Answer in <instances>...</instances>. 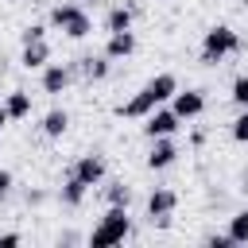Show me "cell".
Masks as SVG:
<instances>
[{"label": "cell", "instance_id": "6da1fadb", "mask_svg": "<svg viewBox=\"0 0 248 248\" xmlns=\"http://www.w3.org/2000/svg\"><path fill=\"white\" fill-rule=\"evenodd\" d=\"M132 236V217H128V205H108L105 217L89 229V244L93 248H112V244H124Z\"/></svg>", "mask_w": 248, "mask_h": 248}, {"label": "cell", "instance_id": "7a4b0ae2", "mask_svg": "<svg viewBox=\"0 0 248 248\" xmlns=\"http://www.w3.org/2000/svg\"><path fill=\"white\" fill-rule=\"evenodd\" d=\"M46 23L54 27V31H62L66 39H85V35H93V16L81 8V4H74V0H66V4H54L50 8V16H46Z\"/></svg>", "mask_w": 248, "mask_h": 248}, {"label": "cell", "instance_id": "3957f363", "mask_svg": "<svg viewBox=\"0 0 248 248\" xmlns=\"http://www.w3.org/2000/svg\"><path fill=\"white\" fill-rule=\"evenodd\" d=\"M244 50V43H240V35L229 27V23H217V27H209L205 31V39H202V66H221L229 54H240Z\"/></svg>", "mask_w": 248, "mask_h": 248}, {"label": "cell", "instance_id": "277c9868", "mask_svg": "<svg viewBox=\"0 0 248 248\" xmlns=\"http://www.w3.org/2000/svg\"><path fill=\"white\" fill-rule=\"evenodd\" d=\"M178 128H182V120L174 116V108H170V105H159V108H151V112L143 116V136H147V140L174 136Z\"/></svg>", "mask_w": 248, "mask_h": 248}, {"label": "cell", "instance_id": "5b68a950", "mask_svg": "<svg viewBox=\"0 0 248 248\" xmlns=\"http://www.w3.org/2000/svg\"><path fill=\"white\" fill-rule=\"evenodd\" d=\"M167 105L174 108L178 120H198V116L205 112V93H202V89H178Z\"/></svg>", "mask_w": 248, "mask_h": 248}, {"label": "cell", "instance_id": "8992f818", "mask_svg": "<svg viewBox=\"0 0 248 248\" xmlns=\"http://www.w3.org/2000/svg\"><path fill=\"white\" fill-rule=\"evenodd\" d=\"M182 155V147L174 143V136H159V140H151V151H147V170H167V167H174V159Z\"/></svg>", "mask_w": 248, "mask_h": 248}, {"label": "cell", "instance_id": "52a82bcc", "mask_svg": "<svg viewBox=\"0 0 248 248\" xmlns=\"http://www.w3.org/2000/svg\"><path fill=\"white\" fill-rule=\"evenodd\" d=\"M70 81H74V74H70V66H62V62H46V66L39 70V85H43V93H46V97L66 93V89H70Z\"/></svg>", "mask_w": 248, "mask_h": 248}, {"label": "cell", "instance_id": "ba28073f", "mask_svg": "<svg viewBox=\"0 0 248 248\" xmlns=\"http://www.w3.org/2000/svg\"><path fill=\"white\" fill-rule=\"evenodd\" d=\"M151 108H159V101H155L151 85H143L140 93H132L128 101H120V105H116V116H124V120H143Z\"/></svg>", "mask_w": 248, "mask_h": 248}, {"label": "cell", "instance_id": "9c48e42d", "mask_svg": "<svg viewBox=\"0 0 248 248\" xmlns=\"http://www.w3.org/2000/svg\"><path fill=\"white\" fill-rule=\"evenodd\" d=\"M70 74H81L89 85H93V81H105V78L112 74V58H105V54H85V58H78V62L70 66Z\"/></svg>", "mask_w": 248, "mask_h": 248}, {"label": "cell", "instance_id": "30bf717a", "mask_svg": "<svg viewBox=\"0 0 248 248\" xmlns=\"http://www.w3.org/2000/svg\"><path fill=\"white\" fill-rule=\"evenodd\" d=\"M85 198H89V186H85L74 170H62V190H58V202H62L66 209H81V205H85Z\"/></svg>", "mask_w": 248, "mask_h": 248}, {"label": "cell", "instance_id": "8fae6325", "mask_svg": "<svg viewBox=\"0 0 248 248\" xmlns=\"http://www.w3.org/2000/svg\"><path fill=\"white\" fill-rule=\"evenodd\" d=\"M136 46H140V43H136V31H112V35L105 39V50H101V54L112 58V62H124V58L136 54Z\"/></svg>", "mask_w": 248, "mask_h": 248}, {"label": "cell", "instance_id": "7c38bea8", "mask_svg": "<svg viewBox=\"0 0 248 248\" xmlns=\"http://www.w3.org/2000/svg\"><path fill=\"white\" fill-rule=\"evenodd\" d=\"M70 170H74V174H78L85 186H101V182H105V174H108L105 159H101V155H93V151H89V155H81V159H78Z\"/></svg>", "mask_w": 248, "mask_h": 248}, {"label": "cell", "instance_id": "4fadbf2b", "mask_svg": "<svg viewBox=\"0 0 248 248\" xmlns=\"http://www.w3.org/2000/svg\"><path fill=\"white\" fill-rule=\"evenodd\" d=\"M178 209V190L170 186H155L147 194V217H163V213H174Z\"/></svg>", "mask_w": 248, "mask_h": 248}, {"label": "cell", "instance_id": "5bb4252c", "mask_svg": "<svg viewBox=\"0 0 248 248\" xmlns=\"http://www.w3.org/2000/svg\"><path fill=\"white\" fill-rule=\"evenodd\" d=\"M46 62H50V43H46V39L23 43V50H19V66H23V70H43Z\"/></svg>", "mask_w": 248, "mask_h": 248}, {"label": "cell", "instance_id": "9a60e30c", "mask_svg": "<svg viewBox=\"0 0 248 248\" xmlns=\"http://www.w3.org/2000/svg\"><path fill=\"white\" fill-rule=\"evenodd\" d=\"M132 23H136V12L128 8V4H112L108 12H105V31L112 35V31H132Z\"/></svg>", "mask_w": 248, "mask_h": 248}, {"label": "cell", "instance_id": "2e32d148", "mask_svg": "<svg viewBox=\"0 0 248 248\" xmlns=\"http://www.w3.org/2000/svg\"><path fill=\"white\" fill-rule=\"evenodd\" d=\"M39 128H43V136H46V140H62V136L70 132V112H66V108H50V112L43 116V124H39Z\"/></svg>", "mask_w": 248, "mask_h": 248}, {"label": "cell", "instance_id": "e0dca14e", "mask_svg": "<svg viewBox=\"0 0 248 248\" xmlns=\"http://www.w3.org/2000/svg\"><path fill=\"white\" fill-rule=\"evenodd\" d=\"M4 108H8L12 120H27V116H31V93H27V89H12V93L4 97Z\"/></svg>", "mask_w": 248, "mask_h": 248}, {"label": "cell", "instance_id": "ac0fdd59", "mask_svg": "<svg viewBox=\"0 0 248 248\" xmlns=\"http://www.w3.org/2000/svg\"><path fill=\"white\" fill-rule=\"evenodd\" d=\"M101 198H105V205H132V186L124 178H112V182H105Z\"/></svg>", "mask_w": 248, "mask_h": 248}, {"label": "cell", "instance_id": "d6986e66", "mask_svg": "<svg viewBox=\"0 0 248 248\" xmlns=\"http://www.w3.org/2000/svg\"><path fill=\"white\" fill-rule=\"evenodd\" d=\"M225 232H229L232 244H248V205L236 209V213L229 217V229H225Z\"/></svg>", "mask_w": 248, "mask_h": 248}, {"label": "cell", "instance_id": "ffe728a7", "mask_svg": "<svg viewBox=\"0 0 248 248\" xmlns=\"http://www.w3.org/2000/svg\"><path fill=\"white\" fill-rule=\"evenodd\" d=\"M229 101L236 108H248V74H236L232 78V89H229Z\"/></svg>", "mask_w": 248, "mask_h": 248}, {"label": "cell", "instance_id": "44dd1931", "mask_svg": "<svg viewBox=\"0 0 248 248\" xmlns=\"http://www.w3.org/2000/svg\"><path fill=\"white\" fill-rule=\"evenodd\" d=\"M229 136H232V143H248V108H240V116L229 124Z\"/></svg>", "mask_w": 248, "mask_h": 248}, {"label": "cell", "instance_id": "7402d4cb", "mask_svg": "<svg viewBox=\"0 0 248 248\" xmlns=\"http://www.w3.org/2000/svg\"><path fill=\"white\" fill-rule=\"evenodd\" d=\"M35 39H46V23H27L19 31V43H35Z\"/></svg>", "mask_w": 248, "mask_h": 248}, {"label": "cell", "instance_id": "603a6c76", "mask_svg": "<svg viewBox=\"0 0 248 248\" xmlns=\"http://www.w3.org/2000/svg\"><path fill=\"white\" fill-rule=\"evenodd\" d=\"M12 186H16V174H12V170H4V167H0V202H4V198H8V194H12Z\"/></svg>", "mask_w": 248, "mask_h": 248}, {"label": "cell", "instance_id": "cb8c5ba5", "mask_svg": "<svg viewBox=\"0 0 248 248\" xmlns=\"http://www.w3.org/2000/svg\"><path fill=\"white\" fill-rule=\"evenodd\" d=\"M46 198H50L46 190H27V194H23V202H27V205H46Z\"/></svg>", "mask_w": 248, "mask_h": 248}, {"label": "cell", "instance_id": "d4e9b609", "mask_svg": "<svg viewBox=\"0 0 248 248\" xmlns=\"http://www.w3.org/2000/svg\"><path fill=\"white\" fill-rule=\"evenodd\" d=\"M81 240H85V236H81L78 229H62V232H58V244H81Z\"/></svg>", "mask_w": 248, "mask_h": 248}, {"label": "cell", "instance_id": "484cf974", "mask_svg": "<svg viewBox=\"0 0 248 248\" xmlns=\"http://www.w3.org/2000/svg\"><path fill=\"white\" fill-rule=\"evenodd\" d=\"M205 244H213V248H232L229 232H213V236H205Z\"/></svg>", "mask_w": 248, "mask_h": 248}, {"label": "cell", "instance_id": "4316f807", "mask_svg": "<svg viewBox=\"0 0 248 248\" xmlns=\"http://www.w3.org/2000/svg\"><path fill=\"white\" fill-rule=\"evenodd\" d=\"M23 244V232H0V248H16Z\"/></svg>", "mask_w": 248, "mask_h": 248}, {"label": "cell", "instance_id": "83f0119b", "mask_svg": "<svg viewBox=\"0 0 248 248\" xmlns=\"http://www.w3.org/2000/svg\"><path fill=\"white\" fill-rule=\"evenodd\" d=\"M8 120H12V116H8V108H4V101H0V132L8 128Z\"/></svg>", "mask_w": 248, "mask_h": 248}, {"label": "cell", "instance_id": "f1b7e54d", "mask_svg": "<svg viewBox=\"0 0 248 248\" xmlns=\"http://www.w3.org/2000/svg\"><path fill=\"white\" fill-rule=\"evenodd\" d=\"M240 182H244V190H248V170H244V174H240Z\"/></svg>", "mask_w": 248, "mask_h": 248}]
</instances>
